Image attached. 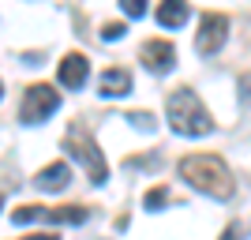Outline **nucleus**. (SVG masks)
Listing matches in <instances>:
<instances>
[{"mask_svg":"<svg viewBox=\"0 0 251 240\" xmlns=\"http://www.w3.org/2000/svg\"><path fill=\"white\" fill-rule=\"evenodd\" d=\"M180 177L195 191L210 199H232V173L218 154H184L180 158Z\"/></svg>","mask_w":251,"mask_h":240,"instance_id":"obj_1","label":"nucleus"},{"mask_svg":"<svg viewBox=\"0 0 251 240\" xmlns=\"http://www.w3.org/2000/svg\"><path fill=\"white\" fill-rule=\"evenodd\" d=\"M165 120L176 135H210L214 132V116L202 105V98L191 86H176L165 102Z\"/></svg>","mask_w":251,"mask_h":240,"instance_id":"obj_2","label":"nucleus"},{"mask_svg":"<svg viewBox=\"0 0 251 240\" xmlns=\"http://www.w3.org/2000/svg\"><path fill=\"white\" fill-rule=\"evenodd\" d=\"M64 150L79 161V165L86 169V177H90V184H105L109 180V165H105V154L98 150L94 135L86 132V128H72L68 135H64Z\"/></svg>","mask_w":251,"mask_h":240,"instance_id":"obj_3","label":"nucleus"},{"mask_svg":"<svg viewBox=\"0 0 251 240\" xmlns=\"http://www.w3.org/2000/svg\"><path fill=\"white\" fill-rule=\"evenodd\" d=\"M60 109V94L56 86L49 83H34L26 94H23V105H19V120L23 124H45L52 113Z\"/></svg>","mask_w":251,"mask_h":240,"instance_id":"obj_4","label":"nucleus"},{"mask_svg":"<svg viewBox=\"0 0 251 240\" xmlns=\"http://www.w3.org/2000/svg\"><path fill=\"white\" fill-rule=\"evenodd\" d=\"M225 38H229V19L221 15V11H206L199 19V34H195V49L202 53V56H214V53L225 45Z\"/></svg>","mask_w":251,"mask_h":240,"instance_id":"obj_5","label":"nucleus"},{"mask_svg":"<svg viewBox=\"0 0 251 240\" xmlns=\"http://www.w3.org/2000/svg\"><path fill=\"white\" fill-rule=\"evenodd\" d=\"M86 214L90 210L86 207H19L15 214H11V221H19V225H26V221H68V225H83Z\"/></svg>","mask_w":251,"mask_h":240,"instance_id":"obj_6","label":"nucleus"},{"mask_svg":"<svg viewBox=\"0 0 251 240\" xmlns=\"http://www.w3.org/2000/svg\"><path fill=\"white\" fill-rule=\"evenodd\" d=\"M139 60L147 64L150 72H173L176 49H173V42H165V38H150V42L139 49Z\"/></svg>","mask_w":251,"mask_h":240,"instance_id":"obj_7","label":"nucleus"},{"mask_svg":"<svg viewBox=\"0 0 251 240\" xmlns=\"http://www.w3.org/2000/svg\"><path fill=\"white\" fill-rule=\"evenodd\" d=\"M56 75H60V86H68V90L86 86V79H90V60H86V53H68L60 60V68H56Z\"/></svg>","mask_w":251,"mask_h":240,"instance_id":"obj_8","label":"nucleus"},{"mask_svg":"<svg viewBox=\"0 0 251 240\" xmlns=\"http://www.w3.org/2000/svg\"><path fill=\"white\" fill-rule=\"evenodd\" d=\"M72 184V169H68V161H52V165H45L38 177H34V188L42 191H60Z\"/></svg>","mask_w":251,"mask_h":240,"instance_id":"obj_9","label":"nucleus"},{"mask_svg":"<svg viewBox=\"0 0 251 240\" xmlns=\"http://www.w3.org/2000/svg\"><path fill=\"white\" fill-rule=\"evenodd\" d=\"M98 90H101V98H124L127 90H131V72H127V68H109V72L101 75Z\"/></svg>","mask_w":251,"mask_h":240,"instance_id":"obj_10","label":"nucleus"},{"mask_svg":"<svg viewBox=\"0 0 251 240\" xmlns=\"http://www.w3.org/2000/svg\"><path fill=\"white\" fill-rule=\"evenodd\" d=\"M188 19H191V8L184 4V0H169V4H161V8H157V23H161V27H169V30L184 27Z\"/></svg>","mask_w":251,"mask_h":240,"instance_id":"obj_11","label":"nucleus"},{"mask_svg":"<svg viewBox=\"0 0 251 240\" xmlns=\"http://www.w3.org/2000/svg\"><path fill=\"white\" fill-rule=\"evenodd\" d=\"M143 203H147V210H161L169 203V191L165 188H154V191H147V199H143Z\"/></svg>","mask_w":251,"mask_h":240,"instance_id":"obj_12","label":"nucleus"},{"mask_svg":"<svg viewBox=\"0 0 251 240\" xmlns=\"http://www.w3.org/2000/svg\"><path fill=\"white\" fill-rule=\"evenodd\" d=\"M120 8H124V15H131V19H143V15H147V4H143V0H120Z\"/></svg>","mask_w":251,"mask_h":240,"instance_id":"obj_13","label":"nucleus"},{"mask_svg":"<svg viewBox=\"0 0 251 240\" xmlns=\"http://www.w3.org/2000/svg\"><path fill=\"white\" fill-rule=\"evenodd\" d=\"M101 38H105V42H120V38H124V23H105Z\"/></svg>","mask_w":251,"mask_h":240,"instance_id":"obj_14","label":"nucleus"},{"mask_svg":"<svg viewBox=\"0 0 251 240\" xmlns=\"http://www.w3.org/2000/svg\"><path fill=\"white\" fill-rule=\"evenodd\" d=\"M131 124H139L143 132H150V128H154V116L150 113H131Z\"/></svg>","mask_w":251,"mask_h":240,"instance_id":"obj_15","label":"nucleus"},{"mask_svg":"<svg viewBox=\"0 0 251 240\" xmlns=\"http://www.w3.org/2000/svg\"><path fill=\"white\" fill-rule=\"evenodd\" d=\"M240 98H244V102L251 105V72H248V75L240 79Z\"/></svg>","mask_w":251,"mask_h":240,"instance_id":"obj_16","label":"nucleus"},{"mask_svg":"<svg viewBox=\"0 0 251 240\" xmlns=\"http://www.w3.org/2000/svg\"><path fill=\"white\" fill-rule=\"evenodd\" d=\"M23 240H60L56 233H30V237H23Z\"/></svg>","mask_w":251,"mask_h":240,"instance_id":"obj_17","label":"nucleus"},{"mask_svg":"<svg viewBox=\"0 0 251 240\" xmlns=\"http://www.w3.org/2000/svg\"><path fill=\"white\" fill-rule=\"evenodd\" d=\"M218 240H240V233H236V225H229V229L221 233V237H218Z\"/></svg>","mask_w":251,"mask_h":240,"instance_id":"obj_18","label":"nucleus"},{"mask_svg":"<svg viewBox=\"0 0 251 240\" xmlns=\"http://www.w3.org/2000/svg\"><path fill=\"white\" fill-rule=\"evenodd\" d=\"M0 94H4V86H0Z\"/></svg>","mask_w":251,"mask_h":240,"instance_id":"obj_19","label":"nucleus"},{"mask_svg":"<svg viewBox=\"0 0 251 240\" xmlns=\"http://www.w3.org/2000/svg\"><path fill=\"white\" fill-rule=\"evenodd\" d=\"M0 203H4V195H0Z\"/></svg>","mask_w":251,"mask_h":240,"instance_id":"obj_20","label":"nucleus"}]
</instances>
